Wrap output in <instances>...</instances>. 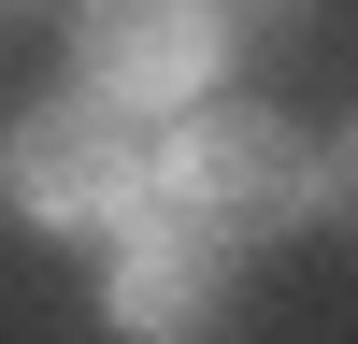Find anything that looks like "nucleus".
<instances>
[{"mask_svg":"<svg viewBox=\"0 0 358 344\" xmlns=\"http://www.w3.org/2000/svg\"><path fill=\"white\" fill-rule=\"evenodd\" d=\"M315 201H330V215L358 229V143H344V158H330V172H315Z\"/></svg>","mask_w":358,"mask_h":344,"instance_id":"5","label":"nucleus"},{"mask_svg":"<svg viewBox=\"0 0 358 344\" xmlns=\"http://www.w3.org/2000/svg\"><path fill=\"white\" fill-rule=\"evenodd\" d=\"M0 172H15V201H29V215H57V229L129 215V201L158 187V158L129 143V101H115V86H57V101L15 129V158H0Z\"/></svg>","mask_w":358,"mask_h":344,"instance_id":"1","label":"nucleus"},{"mask_svg":"<svg viewBox=\"0 0 358 344\" xmlns=\"http://www.w3.org/2000/svg\"><path fill=\"white\" fill-rule=\"evenodd\" d=\"M158 187L229 244V229H287V215H301V201H315V158H301L287 115H201V129L158 158Z\"/></svg>","mask_w":358,"mask_h":344,"instance_id":"2","label":"nucleus"},{"mask_svg":"<svg viewBox=\"0 0 358 344\" xmlns=\"http://www.w3.org/2000/svg\"><path fill=\"white\" fill-rule=\"evenodd\" d=\"M86 86L115 101H201L215 86V15L201 0H86Z\"/></svg>","mask_w":358,"mask_h":344,"instance_id":"3","label":"nucleus"},{"mask_svg":"<svg viewBox=\"0 0 358 344\" xmlns=\"http://www.w3.org/2000/svg\"><path fill=\"white\" fill-rule=\"evenodd\" d=\"M115 229H129V244H115V315H129V330H201V315H215V229L172 187H143Z\"/></svg>","mask_w":358,"mask_h":344,"instance_id":"4","label":"nucleus"}]
</instances>
